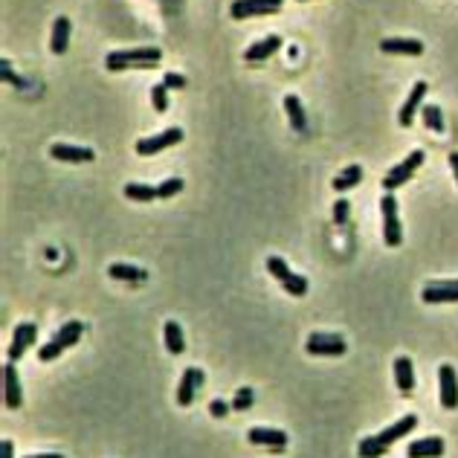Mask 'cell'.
<instances>
[{
    "mask_svg": "<svg viewBox=\"0 0 458 458\" xmlns=\"http://www.w3.org/2000/svg\"><path fill=\"white\" fill-rule=\"evenodd\" d=\"M421 299L427 305H444V302H458V279H447V282H432L423 287Z\"/></svg>",
    "mask_w": 458,
    "mask_h": 458,
    "instance_id": "cell-11",
    "label": "cell"
},
{
    "mask_svg": "<svg viewBox=\"0 0 458 458\" xmlns=\"http://www.w3.org/2000/svg\"><path fill=\"white\" fill-rule=\"evenodd\" d=\"M151 102H154V110L157 113H166L169 110V87L166 85H157L151 90Z\"/></svg>",
    "mask_w": 458,
    "mask_h": 458,
    "instance_id": "cell-33",
    "label": "cell"
},
{
    "mask_svg": "<svg viewBox=\"0 0 458 458\" xmlns=\"http://www.w3.org/2000/svg\"><path fill=\"white\" fill-rule=\"evenodd\" d=\"M3 403L6 409H21L24 403V395H21V380H18V368H15V363L9 359V363L3 366Z\"/></svg>",
    "mask_w": 458,
    "mask_h": 458,
    "instance_id": "cell-13",
    "label": "cell"
},
{
    "mask_svg": "<svg viewBox=\"0 0 458 458\" xmlns=\"http://www.w3.org/2000/svg\"><path fill=\"white\" fill-rule=\"evenodd\" d=\"M177 142H183V130L169 128V130H162V134H157V137H142L137 142V154L139 157H154V154L171 149V145H177Z\"/></svg>",
    "mask_w": 458,
    "mask_h": 458,
    "instance_id": "cell-7",
    "label": "cell"
},
{
    "mask_svg": "<svg viewBox=\"0 0 458 458\" xmlns=\"http://www.w3.org/2000/svg\"><path fill=\"white\" fill-rule=\"evenodd\" d=\"M279 46H282V35H267V38H261V41H255V44L247 46V53H244V61L261 64V61H267L273 53H279Z\"/></svg>",
    "mask_w": 458,
    "mask_h": 458,
    "instance_id": "cell-16",
    "label": "cell"
},
{
    "mask_svg": "<svg viewBox=\"0 0 458 458\" xmlns=\"http://www.w3.org/2000/svg\"><path fill=\"white\" fill-rule=\"evenodd\" d=\"M162 58L160 46H134V50H117L105 58V67L110 73L119 70H151L154 64Z\"/></svg>",
    "mask_w": 458,
    "mask_h": 458,
    "instance_id": "cell-1",
    "label": "cell"
},
{
    "mask_svg": "<svg viewBox=\"0 0 458 458\" xmlns=\"http://www.w3.org/2000/svg\"><path fill=\"white\" fill-rule=\"evenodd\" d=\"M125 198L137 201V203H151L157 198V189L149 186V183H128L125 186Z\"/></svg>",
    "mask_w": 458,
    "mask_h": 458,
    "instance_id": "cell-27",
    "label": "cell"
},
{
    "mask_svg": "<svg viewBox=\"0 0 458 458\" xmlns=\"http://www.w3.org/2000/svg\"><path fill=\"white\" fill-rule=\"evenodd\" d=\"M380 50L386 56H421L423 53V44L418 38H383L380 41Z\"/></svg>",
    "mask_w": 458,
    "mask_h": 458,
    "instance_id": "cell-18",
    "label": "cell"
},
{
    "mask_svg": "<svg viewBox=\"0 0 458 458\" xmlns=\"http://www.w3.org/2000/svg\"><path fill=\"white\" fill-rule=\"evenodd\" d=\"M85 337V322H78V319H70V322H64L61 328L50 337V342L46 346H41L38 348V359L41 363H53L56 357H61V351H67V348H73L76 342Z\"/></svg>",
    "mask_w": 458,
    "mask_h": 458,
    "instance_id": "cell-2",
    "label": "cell"
},
{
    "mask_svg": "<svg viewBox=\"0 0 458 458\" xmlns=\"http://www.w3.org/2000/svg\"><path fill=\"white\" fill-rule=\"evenodd\" d=\"M24 458H64L58 452H38V455H24Z\"/></svg>",
    "mask_w": 458,
    "mask_h": 458,
    "instance_id": "cell-40",
    "label": "cell"
},
{
    "mask_svg": "<svg viewBox=\"0 0 458 458\" xmlns=\"http://www.w3.org/2000/svg\"><path fill=\"white\" fill-rule=\"evenodd\" d=\"M162 85H166L169 90H186V76H180V73H166L162 76Z\"/></svg>",
    "mask_w": 458,
    "mask_h": 458,
    "instance_id": "cell-35",
    "label": "cell"
},
{
    "mask_svg": "<svg viewBox=\"0 0 458 458\" xmlns=\"http://www.w3.org/2000/svg\"><path fill=\"white\" fill-rule=\"evenodd\" d=\"M12 452H15V444H12V441L6 438L3 444H0V458H12Z\"/></svg>",
    "mask_w": 458,
    "mask_h": 458,
    "instance_id": "cell-38",
    "label": "cell"
},
{
    "mask_svg": "<svg viewBox=\"0 0 458 458\" xmlns=\"http://www.w3.org/2000/svg\"><path fill=\"white\" fill-rule=\"evenodd\" d=\"M282 287L290 293L293 299H302V296H307V290H310L307 279H305V275H299V273H293L290 279H285V282H282Z\"/></svg>",
    "mask_w": 458,
    "mask_h": 458,
    "instance_id": "cell-29",
    "label": "cell"
},
{
    "mask_svg": "<svg viewBox=\"0 0 458 458\" xmlns=\"http://www.w3.org/2000/svg\"><path fill=\"white\" fill-rule=\"evenodd\" d=\"M108 273H110L117 282H130V285H142V282H149V270L134 267V264H110Z\"/></svg>",
    "mask_w": 458,
    "mask_h": 458,
    "instance_id": "cell-22",
    "label": "cell"
},
{
    "mask_svg": "<svg viewBox=\"0 0 458 458\" xmlns=\"http://www.w3.org/2000/svg\"><path fill=\"white\" fill-rule=\"evenodd\" d=\"M50 157L53 160H61V162H93L96 160L93 149H85V145H64V142L53 145Z\"/></svg>",
    "mask_w": 458,
    "mask_h": 458,
    "instance_id": "cell-17",
    "label": "cell"
},
{
    "mask_svg": "<svg viewBox=\"0 0 458 458\" xmlns=\"http://www.w3.org/2000/svg\"><path fill=\"white\" fill-rule=\"evenodd\" d=\"M285 110H287V119L296 130H307V119H305V108L299 102V96H285Z\"/></svg>",
    "mask_w": 458,
    "mask_h": 458,
    "instance_id": "cell-25",
    "label": "cell"
},
{
    "mask_svg": "<svg viewBox=\"0 0 458 458\" xmlns=\"http://www.w3.org/2000/svg\"><path fill=\"white\" fill-rule=\"evenodd\" d=\"M70 32H73V24H70V18H56V24H53V35H50V50L56 53V56H64L67 53V46H70Z\"/></svg>",
    "mask_w": 458,
    "mask_h": 458,
    "instance_id": "cell-21",
    "label": "cell"
},
{
    "mask_svg": "<svg viewBox=\"0 0 458 458\" xmlns=\"http://www.w3.org/2000/svg\"><path fill=\"white\" fill-rule=\"evenodd\" d=\"M203 383H206V374L201 368L189 366L183 371V378H180V383H177V403L180 406H192L194 398H198V391L203 389Z\"/></svg>",
    "mask_w": 458,
    "mask_h": 458,
    "instance_id": "cell-9",
    "label": "cell"
},
{
    "mask_svg": "<svg viewBox=\"0 0 458 458\" xmlns=\"http://www.w3.org/2000/svg\"><path fill=\"white\" fill-rule=\"evenodd\" d=\"M162 339H166V348H169L171 354H183V351H186L183 328H180V325H177L174 319L166 322V328H162Z\"/></svg>",
    "mask_w": 458,
    "mask_h": 458,
    "instance_id": "cell-24",
    "label": "cell"
},
{
    "mask_svg": "<svg viewBox=\"0 0 458 458\" xmlns=\"http://www.w3.org/2000/svg\"><path fill=\"white\" fill-rule=\"evenodd\" d=\"M450 166H452V174H455V183H458V151L450 154Z\"/></svg>",
    "mask_w": 458,
    "mask_h": 458,
    "instance_id": "cell-39",
    "label": "cell"
},
{
    "mask_svg": "<svg viewBox=\"0 0 458 458\" xmlns=\"http://www.w3.org/2000/svg\"><path fill=\"white\" fill-rule=\"evenodd\" d=\"M247 441L255 447H267V450H285L287 447V432L285 430H270V427H253L247 432Z\"/></svg>",
    "mask_w": 458,
    "mask_h": 458,
    "instance_id": "cell-12",
    "label": "cell"
},
{
    "mask_svg": "<svg viewBox=\"0 0 458 458\" xmlns=\"http://www.w3.org/2000/svg\"><path fill=\"white\" fill-rule=\"evenodd\" d=\"M348 206H351V203H348V201H342V198L334 203V221H337L339 226H342V223H348Z\"/></svg>",
    "mask_w": 458,
    "mask_h": 458,
    "instance_id": "cell-36",
    "label": "cell"
},
{
    "mask_svg": "<svg viewBox=\"0 0 458 458\" xmlns=\"http://www.w3.org/2000/svg\"><path fill=\"white\" fill-rule=\"evenodd\" d=\"M267 273H270V275H273V279L279 282V285L293 275V270L287 267V261H285V258H275V255H273V258H267Z\"/></svg>",
    "mask_w": 458,
    "mask_h": 458,
    "instance_id": "cell-31",
    "label": "cell"
},
{
    "mask_svg": "<svg viewBox=\"0 0 458 458\" xmlns=\"http://www.w3.org/2000/svg\"><path fill=\"white\" fill-rule=\"evenodd\" d=\"M302 3H305V0H302Z\"/></svg>",
    "mask_w": 458,
    "mask_h": 458,
    "instance_id": "cell-41",
    "label": "cell"
},
{
    "mask_svg": "<svg viewBox=\"0 0 458 458\" xmlns=\"http://www.w3.org/2000/svg\"><path fill=\"white\" fill-rule=\"evenodd\" d=\"M38 339V325L35 322H21L15 325V334H12V346H9V359L12 363H18V359L35 346Z\"/></svg>",
    "mask_w": 458,
    "mask_h": 458,
    "instance_id": "cell-8",
    "label": "cell"
},
{
    "mask_svg": "<svg viewBox=\"0 0 458 458\" xmlns=\"http://www.w3.org/2000/svg\"><path fill=\"white\" fill-rule=\"evenodd\" d=\"M418 427V415H403L400 421H395V423H391V427H386L378 438L383 441V444L386 447H391V444H395V441H400V438H406L409 432H412Z\"/></svg>",
    "mask_w": 458,
    "mask_h": 458,
    "instance_id": "cell-19",
    "label": "cell"
},
{
    "mask_svg": "<svg viewBox=\"0 0 458 458\" xmlns=\"http://www.w3.org/2000/svg\"><path fill=\"white\" fill-rule=\"evenodd\" d=\"M305 351L310 357H342L348 351L346 339L339 334H325V331H314L305 339Z\"/></svg>",
    "mask_w": 458,
    "mask_h": 458,
    "instance_id": "cell-3",
    "label": "cell"
},
{
    "mask_svg": "<svg viewBox=\"0 0 458 458\" xmlns=\"http://www.w3.org/2000/svg\"><path fill=\"white\" fill-rule=\"evenodd\" d=\"M363 183V166H348V169H342L337 177H334V189L337 192H351L354 186Z\"/></svg>",
    "mask_w": 458,
    "mask_h": 458,
    "instance_id": "cell-23",
    "label": "cell"
},
{
    "mask_svg": "<svg viewBox=\"0 0 458 458\" xmlns=\"http://www.w3.org/2000/svg\"><path fill=\"white\" fill-rule=\"evenodd\" d=\"M386 452H389V447L383 444L378 435L363 438V441H359V447H357V455H359V458H383Z\"/></svg>",
    "mask_w": 458,
    "mask_h": 458,
    "instance_id": "cell-26",
    "label": "cell"
},
{
    "mask_svg": "<svg viewBox=\"0 0 458 458\" xmlns=\"http://www.w3.org/2000/svg\"><path fill=\"white\" fill-rule=\"evenodd\" d=\"M229 412H232V403H226L223 398H215V400L209 403V415L212 418H226Z\"/></svg>",
    "mask_w": 458,
    "mask_h": 458,
    "instance_id": "cell-34",
    "label": "cell"
},
{
    "mask_svg": "<svg viewBox=\"0 0 458 458\" xmlns=\"http://www.w3.org/2000/svg\"><path fill=\"white\" fill-rule=\"evenodd\" d=\"M229 403H232L235 412H247V409H253V403H255V391H253L250 386H241V389L235 391V398L229 400Z\"/></svg>",
    "mask_w": 458,
    "mask_h": 458,
    "instance_id": "cell-30",
    "label": "cell"
},
{
    "mask_svg": "<svg viewBox=\"0 0 458 458\" xmlns=\"http://www.w3.org/2000/svg\"><path fill=\"white\" fill-rule=\"evenodd\" d=\"M183 192V180L180 177H169V180H162V183L157 186V198L160 201H169V198H174V194H180Z\"/></svg>",
    "mask_w": 458,
    "mask_h": 458,
    "instance_id": "cell-32",
    "label": "cell"
},
{
    "mask_svg": "<svg viewBox=\"0 0 458 458\" xmlns=\"http://www.w3.org/2000/svg\"><path fill=\"white\" fill-rule=\"evenodd\" d=\"M421 117H423V125H427L430 130H435V134H444V117H441V108L438 105H423L421 108Z\"/></svg>",
    "mask_w": 458,
    "mask_h": 458,
    "instance_id": "cell-28",
    "label": "cell"
},
{
    "mask_svg": "<svg viewBox=\"0 0 458 458\" xmlns=\"http://www.w3.org/2000/svg\"><path fill=\"white\" fill-rule=\"evenodd\" d=\"M444 438H438V435H430V438H418L409 444L406 450V458H441L444 455Z\"/></svg>",
    "mask_w": 458,
    "mask_h": 458,
    "instance_id": "cell-15",
    "label": "cell"
},
{
    "mask_svg": "<svg viewBox=\"0 0 458 458\" xmlns=\"http://www.w3.org/2000/svg\"><path fill=\"white\" fill-rule=\"evenodd\" d=\"M427 90H430L427 81H415V85H412V90H409V99L403 102V108L398 113V122L403 128H409V125L415 122V113L421 110V102H423V96H427Z\"/></svg>",
    "mask_w": 458,
    "mask_h": 458,
    "instance_id": "cell-14",
    "label": "cell"
},
{
    "mask_svg": "<svg viewBox=\"0 0 458 458\" xmlns=\"http://www.w3.org/2000/svg\"><path fill=\"white\" fill-rule=\"evenodd\" d=\"M0 70H3V78L9 81V85H18V87H24V78H18V76H15V73L9 70V61L0 64Z\"/></svg>",
    "mask_w": 458,
    "mask_h": 458,
    "instance_id": "cell-37",
    "label": "cell"
},
{
    "mask_svg": "<svg viewBox=\"0 0 458 458\" xmlns=\"http://www.w3.org/2000/svg\"><path fill=\"white\" fill-rule=\"evenodd\" d=\"M421 162H423V151H412L403 162H398L391 171H386V177H383V189L386 192H395V189H400L403 183H409L412 180V174L421 169Z\"/></svg>",
    "mask_w": 458,
    "mask_h": 458,
    "instance_id": "cell-6",
    "label": "cell"
},
{
    "mask_svg": "<svg viewBox=\"0 0 458 458\" xmlns=\"http://www.w3.org/2000/svg\"><path fill=\"white\" fill-rule=\"evenodd\" d=\"M395 383L400 389V395H412L415 391V366L409 357H398L395 359Z\"/></svg>",
    "mask_w": 458,
    "mask_h": 458,
    "instance_id": "cell-20",
    "label": "cell"
},
{
    "mask_svg": "<svg viewBox=\"0 0 458 458\" xmlns=\"http://www.w3.org/2000/svg\"><path fill=\"white\" fill-rule=\"evenodd\" d=\"M285 0H232L229 15L235 21H247V18H261V15H273L282 9Z\"/></svg>",
    "mask_w": 458,
    "mask_h": 458,
    "instance_id": "cell-5",
    "label": "cell"
},
{
    "mask_svg": "<svg viewBox=\"0 0 458 458\" xmlns=\"http://www.w3.org/2000/svg\"><path fill=\"white\" fill-rule=\"evenodd\" d=\"M380 209H383V238H386V244H389V247H400L403 229H400V215H398L395 194L386 192L383 201H380Z\"/></svg>",
    "mask_w": 458,
    "mask_h": 458,
    "instance_id": "cell-4",
    "label": "cell"
},
{
    "mask_svg": "<svg viewBox=\"0 0 458 458\" xmlns=\"http://www.w3.org/2000/svg\"><path fill=\"white\" fill-rule=\"evenodd\" d=\"M438 386H441V406L452 412L458 406V378H455V368L450 363H444L438 368Z\"/></svg>",
    "mask_w": 458,
    "mask_h": 458,
    "instance_id": "cell-10",
    "label": "cell"
}]
</instances>
